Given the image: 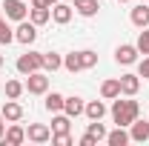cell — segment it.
Here are the masks:
<instances>
[{"label":"cell","mask_w":149,"mask_h":146,"mask_svg":"<svg viewBox=\"0 0 149 146\" xmlns=\"http://www.w3.org/2000/svg\"><path fill=\"white\" fill-rule=\"evenodd\" d=\"M23 92H26V83H20V80H9L6 83V97H12V100H17Z\"/></svg>","instance_id":"cb8c5ba5"},{"label":"cell","mask_w":149,"mask_h":146,"mask_svg":"<svg viewBox=\"0 0 149 146\" xmlns=\"http://www.w3.org/2000/svg\"><path fill=\"white\" fill-rule=\"evenodd\" d=\"M69 126H72V117H69L66 112H63V115L57 112V117L52 120V135H66V132H69Z\"/></svg>","instance_id":"e0dca14e"},{"label":"cell","mask_w":149,"mask_h":146,"mask_svg":"<svg viewBox=\"0 0 149 146\" xmlns=\"http://www.w3.org/2000/svg\"><path fill=\"white\" fill-rule=\"evenodd\" d=\"M80 63H83V69H92V66H97V55L92 49H83L80 52Z\"/></svg>","instance_id":"484cf974"},{"label":"cell","mask_w":149,"mask_h":146,"mask_svg":"<svg viewBox=\"0 0 149 146\" xmlns=\"http://www.w3.org/2000/svg\"><path fill=\"white\" fill-rule=\"evenodd\" d=\"M23 140H26V129L17 126V123H12L6 129V135H3V146H20Z\"/></svg>","instance_id":"30bf717a"},{"label":"cell","mask_w":149,"mask_h":146,"mask_svg":"<svg viewBox=\"0 0 149 146\" xmlns=\"http://www.w3.org/2000/svg\"><path fill=\"white\" fill-rule=\"evenodd\" d=\"M3 12H6V17H12V20H26V15H29V9H26V3L23 0H3V6H0Z\"/></svg>","instance_id":"277c9868"},{"label":"cell","mask_w":149,"mask_h":146,"mask_svg":"<svg viewBox=\"0 0 149 146\" xmlns=\"http://www.w3.org/2000/svg\"><path fill=\"white\" fill-rule=\"evenodd\" d=\"M83 109H86V103H83V97H77V95H72V97H66V100H63V112H66L69 117L83 115Z\"/></svg>","instance_id":"8fae6325"},{"label":"cell","mask_w":149,"mask_h":146,"mask_svg":"<svg viewBox=\"0 0 149 146\" xmlns=\"http://www.w3.org/2000/svg\"><path fill=\"white\" fill-rule=\"evenodd\" d=\"M86 135H92L95 140H106V126H103L100 120H92V123L86 126Z\"/></svg>","instance_id":"d4e9b609"},{"label":"cell","mask_w":149,"mask_h":146,"mask_svg":"<svg viewBox=\"0 0 149 146\" xmlns=\"http://www.w3.org/2000/svg\"><path fill=\"white\" fill-rule=\"evenodd\" d=\"M52 143L55 146H72V138H69V132L66 135H52Z\"/></svg>","instance_id":"f1b7e54d"},{"label":"cell","mask_w":149,"mask_h":146,"mask_svg":"<svg viewBox=\"0 0 149 146\" xmlns=\"http://www.w3.org/2000/svg\"><path fill=\"white\" fill-rule=\"evenodd\" d=\"M141 115V103L138 100H115L112 103V117L118 126H132Z\"/></svg>","instance_id":"6da1fadb"},{"label":"cell","mask_w":149,"mask_h":146,"mask_svg":"<svg viewBox=\"0 0 149 146\" xmlns=\"http://www.w3.org/2000/svg\"><path fill=\"white\" fill-rule=\"evenodd\" d=\"M46 3H49V6H55V3H60V0H46Z\"/></svg>","instance_id":"d6a6232c"},{"label":"cell","mask_w":149,"mask_h":146,"mask_svg":"<svg viewBox=\"0 0 149 146\" xmlns=\"http://www.w3.org/2000/svg\"><path fill=\"white\" fill-rule=\"evenodd\" d=\"M52 20L60 23V26H66V23L72 20V6H66V3H55V6H52Z\"/></svg>","instance_id":"7c38bea8"},{"label":"cell","mask_w":149,"mask_h":146,"mask_svg":"<svg viewBox=\"0 0 149 146\" xmlns=\"http://www.w3.org/2000/svg\"><path fill=\"white\" fill-rule=\"evenodd\" d=\"M141 89V74H120V95L135 97Z\"/></svg>","instance_id":"ba28073f"},{"label":"cell","mask_w":149,"mask_h":146,"mask_svg":"<svg viewBox=\"0 0 149 146\" xmlns=\"http://www.w3.org/2000/svg\"><path fill=\"white\" fill-rule=\"evenodd\" d=\"M138 52H143V55H149V26L146 29H141V35H138Z\"/></svg>","instance_id":"4316f807"},{"label":"cell","mask_w":149,"mask_h":146,"mask_svg":"<svg viewBox=\"0 0 149 146\" xmlns=\"http://www.w3.org/2000/svg\"><path fill=\"white\" fill-rule=\"evenodd\" d=\"M97 143V140H95L92 135H83V138H80V146H95Z\"/></svg>","instance_id":"4dcf8cb0"},{"label":"cell","mask_w":149,"mask_h":146,"mask_svg":"<svg viewBox=\"0 0 149 146\" xmlns=\"http://www.w3.org/2000/svg\"><path fill=\"white\" fill-rule=\"evenodd\" d=\"M0 66H3V55H0Z\"/></svg>","instance_id":"836d02e7"},{"label":"cell","mask_w":149,"mask_h":146,"mask_svg":"<svg viewBox=\"0 0 149 146\" xmlns=\"http://www.w3.org/2000/svg\"><path fill=\"white\" fill-rule=\"evenodd\" d=\"M74 9L83 15V17H92V15H97V0H74Z\"/></svg>","instance_id":"d6986e66"},{"label":"cell","mask_w":149,"mask_h":146,"mask_svg":"<svg viewBox=\"0 0 149 146\" xmlns=\"http://www.w3.org/2000/svg\"><path fill=\"white\" fill-rule=\"evenodd\" d=\"M49 17H52V12H49L46 6H32V23H35V26L49 23Z\"/></svg>","instance_id":"ffe728a7"},{"label":"cell","mask_w":149,"mask_h":146,"mask_svg":"<svg viewBox=\"0 0 149 146\" xmlns=\"http://www.w3.org/2000/svg\"><path fill=\"white\" fill-rule=\"evenodd\" d=\"M132 138H129V132H126V126H118L115 132H106V143L109 146H126Z\"/></svg>","instance_id":"5bb4252c"},{"label":"cell","mask_w":149,"mask_h":146,"mask_svg":"<svg viewBox=\"0 0 149 146\" xmlns=\"http://www.w3.org/2000/svg\"><path fill=\"white\" fill-rule=\"evenodd\" d=\"M63 69H69V72H80L83 69V63H80V52H72V55H66L63 57Z\"/></svg>","instance_id":"603a6c76"},{"label":"cell","mask_w":149,"mask_h":146,"mask_svg":"<svg viewBox=\"0 0 149 146\" xmlns=\"http://www.w3.org/2000/svg\"><path fill=\"white\" fill-rule=\"evenodd\" d=\"M0 20H3V15H0Z\"/></svg>","instance_id":"d590c367"},{"label":"cell","mask_w":149,"mask_h":146,"mask_svg":"<svg viewBox=\"0 0 149 146\" xmlns=\"http://www.w3.org/2000/svg\"><path fill=\"white\" fill-rule=\"evenodd\" d=\"M26 138L35 140V143H46V140H52V129L46 126V123H32V126L26 129Z\"/></svg>","instance_id":"8992f818"},{"label":"cell","mask_w":149,"mask_h":146,"mask_svg":"<svg viewBox=\"0 0 149 146\" xmlns=\"http://www.w3.org/2000/svg\"><path fill=\"white\" fill-rule=\"evenodd\" d=\"M83 115H86L89 120H100V117L106 115V106H103V100H92V103H86Z\"/></svg>","instance_id":"ac0fdd59"},{"label":"cell","mask_w":149,"mask_h":146,"mask_svg":"<svg viewBox=\"0 0 149 146\" xmlns=\"http://www.w3.org/2000/svg\"><path fill=\"white\" fill-rule=\"evenodd\" d=\"M132 23H135L138 29H146L149 26V6H143V3L135 6V9H132Z\"/></svg>","instance_id":"2e32d148"},{"label":"cell","mask_w":149,"mask_h":146,"mask_svg":"<svg viewBox=\"0 0 149 146\" xmlns=\"http://www.w3.org/2000/svg\"><path fill=\"white\" fill-rule=\"evenodd\" d=\"M129 138H132V140H138V143H146V140H149V120H135Z\"/></svg>","instance_id":"9a60e30c"},{"label":"cell","mask_w":149,"mask_h":146,"mask_svg":"<svg viewBox=\"0 0 149 146\" xmlns=\"http://www.w3.org/2000/svg\"><path fill=\"white\" fill-rule=\"evenodd\" d=\"M43 69V52H29V55L17 57V72L20 74H32Z\"/></svg>","instance_id":"7a4b0ae2"},{"label":"cell","mask_w":149,"mask_h":146,"mask_svg":"<svg viewBox=\"0 0 149 146\" xmlns=\"http://www.w3.org/2000/svg\"><path fill=\"white\" fill-rule=\"evenodd\" d=\"M26 92L29 95H46L49 92V77L43 72H32L26 77Z\"/></svg>","instance_id":"3957f363"},{"label":"cell","mask_w":149,"mask_h":146,"mask_svg":"<svg viewBox=\"0 0 149 146\" xmlns=\"http://www.w3.org/2000/svg\"><path fill=\"white\" fill-rule=\"evenodd\" d=\"M115 60H118L120 66H132V63L138 60V46H132V43H123V46H118V52H115Z\"/></svg>","instance_id":"52a82bcc"},{"label":"cell","mask_w":149,"mask_h":146,"mask_svg":"<svg viewBox=\"0 0 149 146\" xmlns=\"http://www.w3.org/2000/svg\"><path fill=\"white\" fill-rule=\"evenodd\" d=\"M120 3H129V0H120Z\"/></svg>","instance_id":"e575fe53"},{"label":"cell","mask_w":149,"mask_h":146,"mask_svg":"<svg viewBox=\"0 0 149 146\" xmlns=\"http://www.w3.org/2000/svg\"><path fill=\"white\" fill-rule=\"evenodd\" d=\"M100 97H103V100L120 97V77H118V80H103V83H100Z\"/></svg>","instance_id":"4fadbf2b"},{"label":"cell","mask_w":149,"mask_h":146,"mask_svg":"<svg viewBox=\"0 0 149 146\" xmlns=\"http://www.w3.org/2000/svg\"><path fill=\"white\" fill-rule=\"evenodd\" d=\"M35 37H37V26L32 23V20H29V23H26V20H20V26L15 29V40L29 46V43H35Z\"/></svg>","instance_id":"5b68a950"},{"label":"cell","mask_w":149,"mask_h":146,"mask_svg":"<svg viewBox=\"0 0 149 146\" xmlns=\"http://www.w3.org/2000/svg\"><path fill=\"white\" fill-rule=\"evenodd\" d=\"M0 115H3V120H9V123H17L20 117H23V106H20L17 100H6L3 103V109H0Z\"/></svg>","instance_id":"9c48e42d"},{"label":"cell","mask_w":149,"mask_h":146,"mask_svg":"<svg viewBox=\"0 0 149 146\" xmlns=\"http://www.w3.org/2000/svg\"><path fill=\"white\" fill-rule=\"evenodd\" d=\"M63 66V57L55 55V52H43V69H49V72H55Z\"/></svg>","instance_id":"7402d4cb"},{"label":"cell","mask_w":149,"mask_h":146,"mask_svg":"<svg viewBox=\"0 0 149 146\" xmlns=\"http://www.w3.org/2000/svg\"><path fill=\"white\" fill-rule=\"evenodd\" d=\"M3 135H6V129H3V115H0V140H3Z\"/></svg>","instance_id":"1f68e13d"},{"label":"cell","mask_w":149,"mask_h":146,"mask_svg":"<svg viewBox=\"0 0 149 146\" xmlns=\"http://www.w3.org/2000/svg\"><path fill=\"white\" fill-rule=\"evenodd\" d=\"M12 40H15V32H12V29L0 20V43H12Z\"/></svg>","instance_id":"83f0119b"},{"label":"cell","mask_w":149,"mask_h":146,"mask_svg":"<svg viewBox=\"0 0 149 146\" xmlns=\"http://www.w3.org/2000/svg\"><path fill=\"white\" fill-rule=\"evenodd\" d=\"M63 100H66V97H63V95H57V92H49V95H46V109L49 112H63Z\"/></svg>","instance_id":"44dd1931"},{"label":"cell","mask_w":149,"mask_h":146,"mask_svg":"<svg viewBox=\"0 0 149 146\" xmlns=\"http://www.w3.org/2000/svg\"><path fill=\"white\" fill-rule=\"evenodd\" d=\"M138 74H141L143 80H149V55L141 60V66H138Z\"/></svg>","instance_id":"f546056e"}]
</instances>
